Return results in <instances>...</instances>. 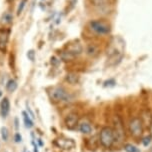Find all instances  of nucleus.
Returning a JSON list of instances; mask_svg holds the SVG:
<instances>
[{
    "mask_svg": "<svg viewBox=\"0 0 152 152\" xmlns=\"http://www.w3.org/2000/svg\"><path fill=\"white\" fill-rule=\"evenodd\" d=\"M99 141L101 145L105 148H110L115 142V136H114L113 128L111 127H103L99 134Z\"/></svg>",
    "mask_w": 152,
    "mask_h": 152,
    "instance_id": "f257e3e1",
    "label": "nucleus"
},
{
    "mask_svg": "<svg viewBox=\"0 0 152 152\" xmlns=\"http://www.w3.org/2000/svg\"><path fill=\"white\" fill-rule=\"evenodd\" d=\"M49 94L51 100H53L54 102H68L72 100V97L69 94V92H67L66 89L60 87V86L52 88Z\"/></svg>",
    "mask_w": 152,
    "mask_h": 152,
    "instance_id": "f03ea898",
    "label": "nucleus"
},
{
    "mask_svg": "<svg viewBox=\"0 0 152 152\" xmlns=\"http://www.w3.org/2000/svg\"><path fill=\"white\" fill-rule=\"evenodd\" d=\"M89 27L94 33L98 35H107L110 33L111 28L107 23L99 20H92L89 22Z\"/></svg>",
    "mask_w": 152,
    "mask_h": 152,
    "instance_id": "7ed1b4c3",
    "label": "nucleus"
},
{
    "mask_svg": "<svg viewBox=\"0 0 152 152\" xmlns=\"http://www.w3.org/2000/svg\"><path fill=\"white\" fill-rule=\"evenodd\" d=\"M129 132L133 137L138 138L143 133V124L140 118L134 117L129 122Z\"/></svg>",
    "mask_w": 152,
    "mask_h": 152,
    "instance_id": "20e7f679",
    "label": "nucleus"
},
{
    "mask_svg": "<svg viewBox=\"0 0 152 152\" xmlns=\"http://www.w3.org/2000/svg\"><path fill=\"white\" fill-rule=\"evenodd\" d=\"M114 136H115V141L117 142H122L125 137V131H124V126L122 119L119 116L114 117Z\"/></svg>",
    "mask_w": 152,
    "mask_h": 152,
    "instance_id": "39448f33",
    "label": "nucleus"
},
{
    "mask_svg": "<svg viewBox=\"0 0 152 152\" xmlns=\"http://www.w3.org/2000/svg\"><path fill=\"white\" fill-rule=\"evenodd\" d=\"M10 31L6 28H0V51L5 53L7 50V43L9 40Z\"/></svg>",
    "mask_w": 152,
    "mask_h": 152,
    "instance_id": "423d86ee",
    "label": "nucleus"
},
{
    "mask_svg": "<svg viewBox=\"0 0 152 152\" xmlns=\"http://www.w3.org/2000/svg\"><path fill=\"white\" fill-rule=\"evenodd\" d=\"M78 124V116L75 113H70L65 118V125L68 129H75Z\"/></svg>",
    "mask_w": 152,
    "mask_h": 152,
    "instance_id": "0eeeda50",
    "label": "nucleus"
},
{
    "mask_svg": "<svg viewBox=\"0 0 152 152\" xmlns=\"http://www.w3.org/2000/svg\"><path fill=\"white\" fill-rule=\"evenodd\" d=\"M10 111V102L8 98H3L1 103H0V113H1L2 117H7V115L9 114Z\"/></svg>",
    "mask_w": 152,
    "mask_h": 152,
    "instance_id": "6e6552de",
    "label": "nucleus"
},
{
    "mask_svg": "<svg viewBox=\"0 0 152 152\" xmlns=\"http://www.w3.org/2000/svg\"><path fill=\"white\" fill-rule=\"evenodd\" d=\"M13 22V14L9 11H5L3 14L1 15L0 18V23L2 25H10Z\"/></svg>",
    "mask_w": 152,
    "mask_h": 152,
    "instance_id": "1a4fd4ad",
    "label": "nucleus"
},
{
    "mask_svg": "<svg viewBox=\"0 0 152 152\" xmlns=\"http://www.w3.org/2000/svg\"><path fill=\"white\" fill-rule=\"evenodd\" d=\"M66 51H68V52L71 54V55L76 57V56L80 55V54L82 53L83 49H82V46L77 43V44H73L71 46H69L68 49H67Z\"/></svg>",
    "mask_w": 152,
    "mask_h": 152,
    "instance_id": "9d476101",
    "label": "nucleus"
},
{
    "mask_svg": "<svg viewBox=\"0 0 152 152\" xmlns=\"http://www.w3.org/2000/svg\"><path fill=\"white\" fill-rule=\"evenodd\" d=\"M78 129H79V131L81 133H83V134H89V133L92 131V127L90 125V123H88V122H86V121H83V122H81V123H79Z\"/></svg>",
    "mask_w": 152,
    "mask_h": 152,
    "instance_id": "9b49d317",
    "label": "nucleus"
},
{
    "mask_svg": "<svg viewBox=\"0 0 152 152\" xmlns=\"http://www.w3.org/2000/svg\"><path fill=\"white\" fill-rule=\"evenodd\" d=\"M65 80L69 84H71V85H75V84L79 82V76L75 74V73H68L65 76Z\"/></svg>",
    "mask_w": 152,
    "mask_h": 152,
    "instance_id": "f8f14e48",
    "label": "nucleus"
},
{
    "mask_svg": "<svg viewBox=\"0 0 152 152\" xmlns=\"http://www.w3.org/2000/svg\"><path fill=\"white\" fill-rule=\"evenodd\" d=\"M22 115H23L24 124H25V126L27 127V128H31V127H33V121H32V118L29 116V114L27 112H25V111H23Z\"/></svg>",
    "mask_w": 152,
    "mask_h": 152,
    "instance_id": "ddd939ff",
    "label": "nucleus"
},
{
    "mask_svg": "<svg viewBox=\"0 0 152 152\" xmlns=\"http://www.w3.org/2000/svg\"><path fill=\"white\" fill-rule=\"evenodd\" d=\"M86 53H87V55L93 57L98 54V48H97V46L90 44L87 46V48H86Z\"/></svg>",
    "mask_w": 152,
    "mask_h": 152,
    "instance_id": "4468645a",
    "label": "nucleus"
},
{
    "mask_svg": "<svg viewBox=\"0 0 152 152\" xmlns=\"http://www.w3.org/2000/svg\"><path fill=\"white\" fill-rule=\"evenodd\" d=\"M6 89L9 92H14L17 89V82L14 79L8 80V82L6 83Z\"/></svg>",
    "mask_w": 152,
    "mask_h": 152,
    "instance_id": "2eb2a0df",
    "label": "nucleus"
},
{
    "mask_svg": "<svg viewBox=\"0 0 152 152\" xmlns=\"http://www.w3.org/2000/svg\"><path fill=\"white\" fill-rule=\"evenodd\" d=\"M124 150L126 152H141L139 148H137L135 145L130 144V143H127V144L124 145Z\"/></svg>",
    "mask_w": 152,
    "mask_h": 152,
    "instance_id": "dca6fc26",
    "label": "nucleus"
},
{
    "mask_svg": "<svg viewBox=\"0 0 152 152\" xmlns=\"http://www.w3.org/2000/svg\"><path fill=\"white\" fill-rule=\"evenodd\" d=\"M1 137L2 139L4 141H7L8 140V137H9V132H8V129L6 127H2L1 128Z\"/></svg>",
    "mask_w": 152,
    "mask_h": 152,
    "instance_id": "f3484780",
    "label": "nucleus"
},
{
    "mask_svg": "<svg viewBox=\"0 0 152 152\" xmlns=\"http://www.w3.org/2000/svg\"><path fill=\"white\" fill-rule=\"evenodd\" d=\"M27 3V0H21L20 1V4H19V6L17 8V15H20L21 13H22L24 7H25V5Z\"/></svg>",
    "mask_w": 152,
    "mask_h": 152,
    "instance_id": "a211bd4d",
    "label": "nucleus"
},
{
    "mask_svg": "<svg viewBox=\"0 0 152 152\" xmlns=\"http://www.w3.org/2000/svg\"><path fill=\"white\" fill-rule=\"evenodd\" d=\"M151 140H152V136H151V135H149V136H146V137H144L142 139V144L144 145V146H148L149 144H150Z\"/></svg>",
    "mask_w": 152,
    "mask_h": 152,
    "instance_id": "6ab92c4d",
    "label": "nucleus"
},
{
    "mask_svg": "<svg viewBox=\"0 0 152 152\" xmlns=\"http://www.w3.org/2000/svg\"><path fill=\"white\" fill-rule=\"evenodd\" d=\"M27 57H28V59L30 61H34L35 59V52L33 50H29L28 52H27Z\"/></svg>",
    "mask_w": 152,
    "mask_h": 152,
    "instance_id": "aec40b11",
    "label": "nucleus"
},
{
    "mask_svg": "<svg viewBox=\"0 0 152 152\" xmlns=\"http://www.w3.org/2000/svg\"><path fill=\"white\" fill-rule=\"evenodd\" d=\"M114 85H115V81H114L113 79H110V80L105 81V82H104L105 87H107V86H114Z\"/></svg>",
    "mask_w": 152,
    "mask_h": 152,
    "instance_id": "412c9836",
    "label": "nucleus"
},
{
    "mask_svg": "<svg viewBox=\"0 0 152 152\" xmlns=\"http://www.w3.org/2000/svg\"><path fill=\"white\" fill-rule=\"evenodd\" d=\"M27 113L29 114V116H30V117H31L32 119H34V118H35V116H34V113L32 112V110L30 109V107H29L28 105H27Z\"/></svg>",
    "mask_w": 152,
    "mask_h": 152,
    "instance_id": "4be33fe9",
    "label": "nucleus"
},
{
    "mask_svg": "<svg viewBox=\"0 0 152 152\" xmlns=\"http://www.w3.org/2000/svg\"><path fill=\"white\" fill-rule=\"evenodd\" d=\"M21 140H22V137H21V135L19 134V133H16L15 134V141L16 142H21Z\"/></svg>",
    "mask_w": 152,
    "mask_h": 152,
    "instance_id": "5701e85b",
    "label": "nucleus"
},
{
    "mask_svg": "<svg viewBox=\"0 0 152 152\" xmlns=\"http://www.w3.org/2000/svg\"><path fill=\"white\" fill-rule=\"evenodd\" d=\"M15 127H16V130H18V119L15 118Z\"/></svg>",
    "mask_w": 152,
    "mask_h": 152,
    "instance_id": "b1692460",
    "label": "nucleus"
},
{
    "mask_svg": "<svg viewBox=\"0 0 152 152\" xmlns=\"http://www.w3.org/2000/svg\"><path fill=\"white\" fill-rule=\"evenodd\" d=\"M34 152H38V148H37V145H34Z\"/></svg>",
    "mask_w": 152,
    "mask_h": 152,
    "instance_id": "393cba45",
    "label": "nucleus"
},
{
    "mask_svg": "<svg viewBox=\"0 0 152 152\" xmlns=\"http://www.w3.org/2000/svg\"><path fill=\"white\" fill-rule=\"evenodd\" d=\"M38 142H39V145H42V144H43V143H42V141H41V140H40V139H39V140H38Z\"/></svg>",
    "mask_w": 152,
    "mask_h": 152,
    "instance_id": "a878e982",
    "label": "nucleus"
},
{
    "mask_svg": "<svg viewBox=\"0 0 152 152\" xmlns=\"http://www.w3.org/2000/svg\"><path fill=\"white\" fill-rule=\"evenodd\" d=\"M14 0H6V2H8V3H10V2H13Z\"/></svg>",
    "mask_w": 152,
    "mask_h": 152,
    "instance_id": "bb28decb",
    "label": "nucleus"
},
{
    "mask_svg": "<svg viewBox=\"0 0 152 152\" xmlns=\"http://www.w3.org/2000/svg\"><path fill=\"white\" fill-rule=\"evenodd\" d=\"M1 96H2V92L0 91V97H1Z\"/></svg>",
    "mask_w": 152,
    "mask_h": 152,
    "instance_id": "cd10ccee",
    "label": "nucleus"
},
{
    "mask_svg": "<svg viewBox=\"0 0 152 152\" xmlns=\"http://www.w3.org/2000/svg\"><path fill=\"white\" fill-rule=\"evenodd\" d=\"M23 152H26V149H24V150H23Z\"/></svg>",
    "mask_w": 152,
    "mask_h": 152,
    "instance_id": "c85d7f7f",
    "label": "nucleus"
}]
</instances>
